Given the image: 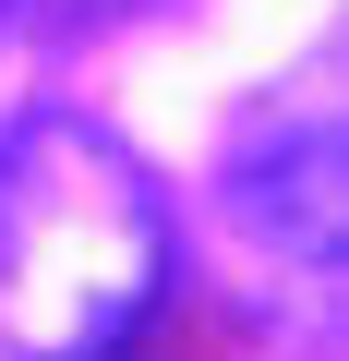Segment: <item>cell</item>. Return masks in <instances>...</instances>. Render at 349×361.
<instances>
[{"mask_svg":"<svg viewBox=\"0 0 349 361\" xmlns=\"http://www.w3.org/2000/svg\"><path fill=\"white\" fill-rule=\"evenodd\" d=\"M169 289V205L145 157L73 109L0 121V361H109Z\"/></svg>","mask_w":349,"mask_h":361,"instance_id":"obj_1","label":"cell"},{"mask_svg":"<svg viewBox=\"0 0 349 361\" xmlns=\"http://www.w3.org/2000/svg\"><path fill=\"white\" fill-rule=\"evenodd\" d=\"M217 205L277 265H349V13L241 97L217 133Z\"/></svg>","mask_w":349,"mask_h":361,"instance_id":"obj_2","label":"cell"},{"mask_svg":"<svg viewBox=\"0 0 349 361\" xmlns=\"http://www.w3.org/2000/svg\"><path fill=\"white\" fill-rule=\"evenodd\" d=\"M109 13H145V0H0V25H109Z\"/></svg>","mask_w":349,"mask_h":361,"instance_id":"obj_3","label":"cell"},{"mask_svg":"<svg viewBox=\"0 0 349 361\" xmlns=\"http://www.w3.org/2000/svg\"><path fill=\"white\" fill-rule=\"evenodd\" d=\"M109 361H121V349H109Z\"/></svg>","mask_w":349,"mask_h":361,"instance_id":"obj_4","label":"cell"}]
</instances>
